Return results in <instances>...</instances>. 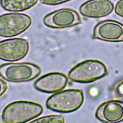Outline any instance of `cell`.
Returning a JSON list of instances; mask_svg holds the SVG:
<instances>
[{
  "instance_id": "obj_5",
  "label": "cell",
  "mask_w": 123,
  "mask_h": 123,
  "mask_svg": "<svg viewBox=\"0 0 123 123\" xmlns=\"http://www.w3.org/2000/svg\"><path fill=\"white\" fill-rule=\"evenodd\" d=\"M31 24V18L25 13L12 12L0 15V36H17L26 31Z\"/></svg>"
},
{
  "instance_id": "obj_2",
  "label": "cell",
  "mask_w": 123,
  "mask_h": 123,
  "mask_svg": "<svg viewBox=\"0 0 123 123\" xmlns=\"http://www.w3.org/2000/svg\"><path fill=\"white\" fill-rule=\"evenodd\" d=\"M84 99L83 91L79 89H68L54 93L46 100V107L61 113H69L78 109Z\"/></svg>"
},
{
  "instance_id": "obj_9",
  "label": "cell",
  "mask_w": 123,
  "mask_h": 123,
  "mask_svg": "<svg viewBox=\"0 0 123 123\" xmlns=\"http://www.w3.org/2000/svg\"><path fill=\"white\" fill-rule=\"evenodd\" d=\"M68 78L60 72H51L38 78L34 83L37 90L46 93H54L62 90L68 83Z\"/></svg>"
},
{
  "instance_id": "obj_13",
  "label": "cell",
  "mask_w": 123,
  "mask_h": 123,
  "mask_svg": "<svg viewBox=\"0 0 123 123\" xmlns=\"http://www.w3.org/2000/svg\"><path fill=\"white\" fill-rule=\"evenodd\" d=\"M111 95L112 98L123 100V77L117 80L111 87Z\"/></svg>"
},
{
  "instance_id": "obj_1",
  "label": "cell",
  "mask_w": 123,
  "mask_h": 123,
  "mask_svg": "<svg viewBox=\"0 0 123 123\" xmlns=\"http://www.w3.org/2000/svg\"><path fill=\"white\" fill-rule=\"evenodd\" d=\"M43 107L33 101L18 100L8 104L3 109L1 118L7 123L30 122L37 118L43 112Z\"/></svg>"
},
{
  "instance_id": "obj_7",
  "label": "cell",
  "mask_w": 123,
  "mask_h": 123,
  "mask_svg": "<svg viewBox=\"0 0 123 123\" xmlns=\"http://www.w3.org/2000/svg\"><path fill=\"white\" fill-rule=\"evenodd\" d=\"M47 27L62 29L73 27L82 23L78 13L70 8H62L55 10L46 15L43 19Z\"/></svg>"
},
{
  "instance_id": "obj_6",
  "label": "cell",
  "mask_w": 123,
  "mask_h": 123,
  "mask_svg": "<svg viewBox=\"0 0 123 123\" xmlns=\"http://www.w3.org/2000/svg\"><path fill=\"white\" fill-rule=\"evenodd\" d=\"M27 39L15 37L0 41V60L10 62L24 58L29 50Z\"/></svg>"
},
{
  "instance_id": "obj_11",
  "label": "cell",
  "mask_w": 123,
  "mask_h": 123,
  "mask_svg": "<svg viewBox=\"0 0 123 123\" xmlns=\"http://www.w3.org/2000/svg\"><path fill=\"white\" fill-rule=\"evenodd\" d=\"M114 9V4L110 0H87L80 5L79 10L85 17L100 18L109 15Z\"/></svg>"
},
{
  "instance_id": "obj_4",
  "label": "cell",
  "mask_w": 123,
  "mask_h": 123,
  "mask_svg": "<svg viewBox=\"0 0 123 123\" xmlns=\"http://www.w3.org/2000/svg\"><path fill=\"white\" fill-rule=\"evenodd\" d=\"M107 74V68L103 63L96 60H87L72 68L68 77L73 82L87 83L96 81Z\"/></svg>"
},
{
  "instance_id": "obj_3",
  "label": "cell",
  "mask_w": 123,
  "mask_h": 123,
  "mask_svg": "<svg viewBox=\"0 0 123 123\" xmlns=\"http://www.w3.org/2000/svg\"><path fill=\"white\" fill-rule=\"evenodd\" d=\"M40 67L32 62H13L0 65V76L8 82L22 83L30 81L39 75Z\"/></svg>"
},
{
  "instance_id": "obj_8",
  "label": "cell",
  "mask_w": 123,
  "mask_h": 123,
  "mask_svg": "<svg viewBox=\"0 0 123 123\" xmlns=\"http://www.w3.org/2000/svg\"><path fill=\"white\" fill-rule=\"evenodd\" d=\"M93 37L107 42H123V24L114 20L101 21L95 26Z\"/></svg>"
},
{
  "instance_id": "obj_16",
  "label": "cell",
  "mask_w": 123,
  "mask_h": 123,
  "mask_svg": "<svg viewBox=\"0 0 123 123\" xmlns=\"http://www.w3.org/2000/svg\"><path fill=\"white\" fill-rule=\"evenodd\" d=\"M114 12L118 16L123 17V0H119L114 7Z\"/></svg>"
},
{
  "instance_id": "obj_12",
  "label": "cell",
  "mask_w": 123,
  "mask_h": 123,
  "mask_svg": "<svg viewBox=\"0 0 123 123\" xmlns=\"http://www.w3.org/2000/svg\"><path fill=\"white\" fill-rule=\"evenodd\" d=\"M38 0H0V6L5 11L19 12L35 6Z\"/></svg>"
},
{
  "instance_id": "obj_14",
  "label": "cell",
  "mask_w": 123,
  "mask_h": 123,
  "mask_svg": "<svg viewBox=\"0 0 123 123\" xmlns=\"http://www.w3.org/2000/svg\"><path fill=\"white\" fill-rule=\"evenodd\" d=\"M30 123H64L65 118L62 115H49L35 119Z\"/></svg>"
},
{
  "instance_id": "obj_17",
  "label": "cell",
  "mask_w": 123,
  "mask_h": 123,
  "mask_svg": "<svg viewBox=\"0 0 123 123\" xmlns=\"http://www.w3.org/2000/svg\"><path fill=\"white\" fill-rule=\"evenodd\" d=\"M8 86L7 83L0 78V97L6 91Z\"/></svg>"
},
{
  "instance_id": "obj_15",
  "label": "cell",
  "mask_w": 123,
  "mask_h": 123,
  "mask_svg": "<svg viewBox=\"0 0 123 123\" xmlns=\"http://www.w3.org/2000/svg\"><path fill=\"white\" fill-rule=\"evenodd\" d=\"M72 0H39L41 3L47 5H56L61 4Z\"/></svg>"
},
{
  "instance_id": "obj_10",
  "label": "cell",
  "mask_w": 123,
  "mask_h": 123,
  "mask_svg": "<svg viewBox=\"0 0 123 123\" xmlns=\"http://www.w3.org/2000/svg\"><path fill=\"white\" fill-rule=\"evenodd\" d=\"M95 116L99 121L114 123L123 121V101L111 99L101 103L97 108Z\"/></svg>"
}]
</instances>
